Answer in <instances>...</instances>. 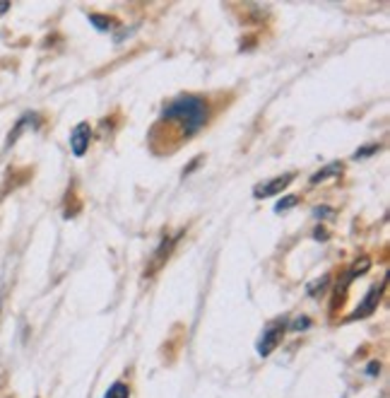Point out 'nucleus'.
I'll list each match as a JSON object with an SVG mask.
<instances>
[{
  "label": "nucleus",
  "instance_id": "obj_8",
  "mask_svg": "<svg viewBox=\"0 0 390 398\" xmlns=\"http://www.w3.org/2000/svg\"><path fill=\"white\" fill-rule=\"evenodd\" d=\"M369 266H371V261H369V259H362V261H357V263H354V268L349 270V275H347V283H349V280H354V278H357V275L366 273V270H369Z\"/></svg>",
  "mask_w": 390,
  "mask_h": 398
},
{
  "label": "nucleus",
  "instance_id": "obj_12",
  "mask_svg": "<svg viewBox=\"0 0 390 398\" xmlns=\"http://www.w3.org/2000/svg\"><path fill=\"white\" fill-rule=\"evenodd\" d=\"M308 324H311V319H308V316H303V319H296V321H294L292 329H294V331H303V329H308Z\"/></svg>",
  "mask_w": 390,
  "mask_h": 398
},
{
  "label": "nucleus",
  "instance_id": "obj_4",
  "mask_svg": "<svg viewBox=\"0 0 390 398\" xmlns=\"http://www.w3.org/2000/svg\"><path fill=\"white\" fill-rule=\"evenodd\" d=\"M285 329H287L285 321H282V324H272L270 329L265 331V336H263V338H260L258 352H260V355H270V352L277 347V343L282 340V336H285Z\"/></svg>",
  "mask_w": 390,
  "mask_h": 398
},
{
  "label": "nucleus",
  "instance_id": "obj_1",
  "mask_svg": "<svg viewBox=\"0 0 390 398\" xmlns=\"http://www.w3.org/2000/svg\"><path fill=\"white\" fill-rule=\"evenodd\" d=\"M210 119V104L207 99L195 97V94H181L171 99L159 116V128L166 126V138H176L174 148L186 140H190Z\"/></svg>",
  "mask_w": 390,
  "mask_h": 398
},
{
  "label": "nucleus",
  "instance_id": "obj_14",
  "mask_svg": "<svg viewBox=\"0 0 390 398\" xmlns=\"http://www.w3.org/2000/svg\"><path fill=\"white\" fill-rule=\"evenodd\" d=\"M369 374H371V377H376L378 374V372H381V365H378V362H371V365H369Z\"/></svg>",
  "mask_w": 390,
  "mask_h": 398
},
{
  "label": "nucleus",
  "instance_id": "obj_10",
  "mask_svg": "<svg viewBox=\"0 0 390 398\" xmlns=\"http://www.w3.org/2000/svg\"><path fill=\"white\" fill-rule=\"evenodd\" d=\"M296 203H299L296 196H287V198H282L280 203L275 205V210H277V213H285L287 208H294V205H296Z\"/></svg>",
  "mask_w": 390,
  "mask_h": 398
},
{
  "label": "nucleus",
  "instance_id": "obj_9",
  "mask_svg": "<svg viewBox=\"0 0 390 398\" xmlns=\"http://www.w3.org/2000/svg\"><path fill=\"white\" fill-rule=\"evenodd\" d=\"M89 22H92L94 27L99 29V32H106V29H111V19L104 17V15H89Z\"/></svg>",
  "mask_w": 390,
  "mask_h": 398
},
{
  "label": "nucleus",
  "instance_id": "obj_5",
  "mask_svg": "<svg viewBox=\"0 0 390 398\" xmlns=\"http://www.w3.org/2000/svg\"><path fill=\"white\" fill-rule=\"evenodd\" d=\"M292 181H294V174L277 176V179L267 181V184L256 186V191H253V196H256V198H267V196H275V193H280V191H285L287 186L292 184Z\"/></svg>",
  "mask_w": 390,
  "mask_h": 398
},
{
  "label": "nucleus",
  "instance_id": "obj_7",
  "mask_svg": "<svg viewBox=\"0 0 390 398\" xmlns=\"http://www.w3.org/2000/svg\"><path fill=\"white\" fill-rule=\"evenodd\" d=\"M104 398H130L128 384H123V381H116L114 386H109V391H106Z\"/></svg>",
  "mask_w": 390,
  "mask_h": 398
},
{
  "label": "nucleus",
  "instance_id": "obj_2",
  "mask_svg": "<svg viewBox=\"0 0 390 398\" xmlns=\"http://www.w3.org/2000/svg\"><path fill=\"white\" fill-rule=\"evenodd\" d=\"M89 138H92V128H89V123H78L73 128V133H70V150L75 153V157H82L85 153H87L89 148Z\"/></svg>",
  "mask_w": 390,
  "mask_h": 398
},
{
  "label": "nucleus",
  "instance_id": "obj_6",
  "mask_svg": "<svg viewBox=\"0 0 390 398\" xmlns=\"http://www.w3.org/2000/svg\"><path fill=\"white\" fill-rule=\"evenodd\" d=\"M342 174V162H333L328 164V167H323L318 174L311 176V184H321V181H326L328 176H340Z\"/></svg>",
  "mask_w": 390,
  "mask_h": 398
},
{
  "label": "nucleus",
  "instance_id": "obj_15",
  "mask_svg": "<svg viewBox=\"0 0 390 398\" xmlns=\"http://www.w3.org/2000/svg\"><path fill=\"white\" fill-rule=\"evenodd\" d=\"M8 10H10V3H0V15L8 12Z\"/></svg>",
  "mask_w": 390,
  "mask_h": 398
},
{
  "label": "nucleus",
  "instance_id": "obj_3",
  "mask_svg": "<svg viewBox=\"0 0 390 398\" xmlns=\"http://www.w3.org/2000/svg\"><path fill=\"white\" fill-rule=\"evenodd\" d=\"M381 285H373L371 290H369V295L364 297V302L359 304V309L354 311L352 316H349V321H357V319H366V316H371L373 311H376L378 306V300H381Z\"/></svg>",
  "mask_w": 390,
  "mask_h": 398
},
{
  "label": "nucleus",
  "instance_id": "obj_13",
  "mask_svg": "<svg viewBox=\"0 0 390 398\" xmlns=\"http://www.w3.org/2000/svg\"><path fill=\"white\" fill-rule=\"evenodd\" d=\"M316 215H318V218H333L335 213H333L330 208H316Z\"/></svg>",
  "mask_w": 390,
  "mask_h": 398
},
{
  "label": "nucleus",
  "instance_id": "obj_11",
  "mask_svg": "<svg viewBox=\"0 0 390 398\" xmlns=\"http://www.w3.org/2000/svg\"><path fill=\"white\" fill-rule=\"evenodd\" d=\"M378 150V145H369V148H362L357 155H354V159H364V157H371L373 153Z\"/></svg>",
  "mask_w": 390,
  "mask_h": 398
}]
</instances>
